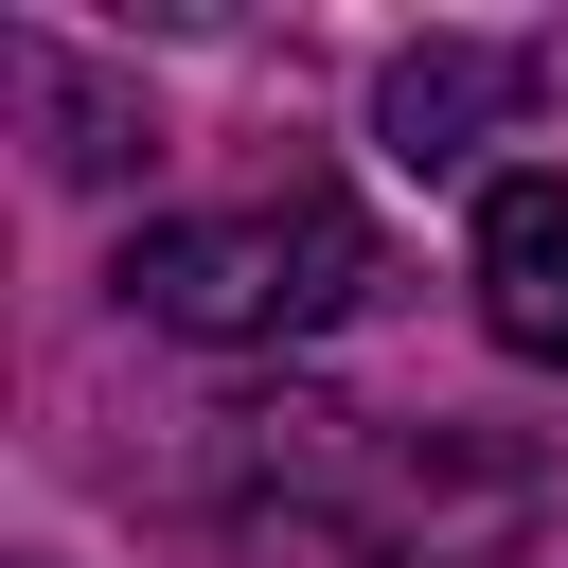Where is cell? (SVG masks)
I'll return each mask as SVG.
<instances>
[{"label": "cell", "instance_id": "obj_1", "mask_svg": "<svg viewBox=\"0 0 568 568\" xmlns=\"http://www.w3.org/2000/svg\"><path fill=\"white\" fill-rule=\"evenodd\" d=\"M550 515V479L479 426H355L320 479H284L248 515V550H302V568H497L515 532Z\"/></svg>", "mask_w": 568, "mask_h": 568}, {"label": "cell", "instance_id": "obj_2", "mask_svg": "<svg viewBox=\"0 0 568 568\" xmlns=\"http://www.w3.org/2000/svg\"><path fill=\"white\" fill-rule=\"evenodd\" d=\"M106 284H124V320H160V337L266 355V337H320V320L373 302V231H355V195L284 178V195H248V213H160Z\"/></svg>", "mask_w": 568, "mask_h": 568}, {"label": "cell", "instance_id": "obj_3", "mask_svg": "<svg viewBox=\"0 0 568 568\" xmlns=\"http://www.w3.org/2000/svg\"><path fill=\"white\" fill-rule=\"evenodd\" d=\"M515 106H532V36H408V53L373 71V142H390L408 178L479 160V142H497Z\"/></svg>", "mask_w": 568, "mask_h": 568}, {"label": "cell", "instance_id": "obj_4", "mask_svg": "<svg viewBox=\"0 0 568 568\" xmlns=\"http://www.w3.org/2000/svg\"><path fill=\"white\" fill-rule=\"evenodd\" d=\"M479 337L568 373V178H479Z\"/></svg>", "mask_w": 568, "mask_h": 568}, {"label": "cell", "instance_id": "obj_5", "mask_svg": "<svg viewBox=\"0 0 568 568\" xmlns=\"http://www.w3.org/2000/svg\"><path fill=\"white\" fill-rule=\"evenodd\" d=\"M0 89L36 106V160H53V178H89V195L160 160V106H142V89H106L71 36H0Z\"/></svg>", "mask_w": 568, "mask_h": 568}]
</instances>
